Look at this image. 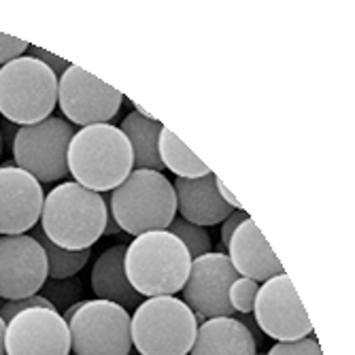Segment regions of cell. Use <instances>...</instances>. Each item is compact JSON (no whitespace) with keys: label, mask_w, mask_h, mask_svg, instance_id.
<instances>
[{"label":"cell","mask_w":355,"mask_h":355,"mask_svg":"<svg viewBox=\"0 0 355 355\" xmlns=\"http://www.w3.org/2000/svg\"><path fill=\"white\" fill-rule=\"evenodd\" d=\"M58 107V77L43 62L21 55L0 67V115L24 128L51 117Z\"/></svg>","instance_id":"obj_5"},{"label":"cell","mask_w":355,"mask_h":355,"mask_svg":"<svg viewBox=\"0 0 355 355\" xmlns=\"http://www.w3.org/2000/svg\"><path fill=\"white\" fill-rule=\"evenodd\" d=\"M257 355H266V353H257Z\"/></svg>","instance_id":"obj_33"},{"label":"cell","mask_w":355,"mask_h":355,"mask_svg":"<svg viewBox=\"0 0 355 355\" xmlns=\"http://www.w3.org/2000/svg\"><path fill=\"white\" fill-rule=\"evenodd\" d=\"M75 355H130V313L107 300H81L62 315Z\"/></svg>","instance_id":"obj_7"},{"label":"cell","mask_w":355,"mask_h":355,"mask_svg":"<svg viewBox=\"0 0 355 355\" xmlns=\"http://www.w3.org/2000/svg\"><path fill=\"white\" fill-rule=\"evenodd\" d=\"M109 213L119 230L132 236L168 230L171 221L177 217L175 187L162 173L135 168L111 191Z\"/></svg>","instance_id":"obj_4"},{"label":"cell","mask_w":355,"mask_h":355,"mask_svg":"<svg viewBox=\"0 0 355 355\" xmlns=\"http://www.w3.org/2000/svg\"><path fill=\"white\" fill-rule=\"evenodd\" d=\"M109 207L103 193L75 181L55 185L43 200L41 230L58 247L69 251L92 249L105 234Z\"/></svg>","instance_id":"obj_1"},{"label":"cell","mask_w":355,"mask_h":355,"mask_svg":"<svg viewBox=\"0 0 355 355\" xmlns=\"http://www.w3.org/2000/svg\"><path fill=\"white\" fill-rule=\"evenodd\" d=\"M30 236L43 247V251L47 255V277L55 279V281H67V279L75 277L87 264L89 255H92V249L69 251V249H62V247L53 245L43 234V230H35Z\"/></svg>","instance_id":"obj_21"},{"label":"cell","mask_w":355,"mask_h":355,"mask_svg":"<svg viewBox=\"0 0 355 355\" xmlns=\"http://www.w3.org/2000/svg\"><path fill=\"white\" fill-rule=\"evenodd\" d=\"M28 43L21 39H15L11 35H3L0 32V67H5L11 60H17L24 55V51H28Z\"/></svg>","instance_id":"obj_26"},{"label":"cell","mask_w":355,"mask_h":355,"mask_svg":"<svg viewBox=\"0 0 355 355\" xmlns=\"http://www.w3.org/2000/svg\"><path fill=\"white\" fill-rule=\"evenodd\" d=\"M69 175L92 191H113L135 171L132 147L113 123H96L75 130L69 145Z\"/></svg>","instance_id":"obj_2"},{"label":"cell","mask_w":355,"mask_h":355,"mask_svg":"<svg viewBox=\"0 0 355 355\" xmlns=\"http://www.w3.org/2000/svg\"><path fill=\"white\" fill-rule=\"evenodd\" d=\"M225 255L230 257L239 277L251 279L255 283H264L285 272L272 247L268 245V241L264 239V234L260 232V228H257L251 217L236 228Z\"/></svg>","instance_id":"obj_15"},{"label":"cell","mask_w":355,"mask_h":355,"mask_svg":"<svg viewBox=\"0 0 355 355\" xmlns=\"http://www.w3.org/2000/svg\"><path fill=\"white\" fill-rule=\"evenodd\" d=\"M30 309H55V304L51 300H47L45 296L41 294H35L30 298H21V300H9L5 302L3 306H0V317H3V321L7 324V321H11L17 313L21 311H30Z\"/></svg>","instance_id":"obj_25"},{"label":"cell","mask_w":355,"mask_h":355,"mask_svg":"<svg viewBox=\"0 0 355 355\" xmlns=\"http://www.w3.org/2000/svg\"><path fill=\"white\" fill-rule=\"evenodd\" d=\"M43 185L26 171L0 166V234L17 236L37 225L43 211Z\"/></svg>","instance_id":"obj_14"},{"label":"cell","mask_w":355,"mask_h":355,"mask_svg":"<svg viewBox=\"0 0 355 355\" xmlns=\"http://www.w3.org/2000/svg\"><path fill=\"white\" fill-rule=\"evenodd\" d=\"M257 289H260V283L245 279V277H239L228 289V302H230L232 311L241 313V315H251Z\"/></svg>","instance_id":"obj_23"},{"label":"cell","mask_w":355,"mask_h":355,"mask_svg":"<svg viewBox=\"0 0 355 355\" xmlns=\"http://www.w3.org/2000/svg\"><path fill=\"white\" fill-rule=\"evenodd\" d=\"M189 355H257V343L241 319L215 317L198 326Z\"/></svg>","instance_id":"obj_17"},{"label":"cell","mask_w":355,"mask_h":355,"mask_svg":"<svg viewBox=\"0 0 355 355\" xmlns=\"http://www.w3.org/2000/svg\"><path fill=\"white\" fill-rule=\"evenodd\" d=\"M117 232H121V230H119L117 221L113 219V215L109 213V217H107V225H105V234H107V236H111V234H117Z\"/></svg>","instance_id":"obj_30"},{"label":"cell","mask_w":355,"mask_h":355,"mask_svg":"<svg viewBox=\"0 0 355 355\" xmlns=\"http://www.w3.org/2000/svg\"><path fill=\"white\" fill-rule=\"evenodd\" d=\"M28 51L32 53V58L35 60H39V62H43L45 67L60 79L64 73H67V69L71 67V64L64 60V58H60V55H53V53H49V51H45V49H41V47H35V45H30L28 47Z\"/></svg>","instance_id":"obj_27"},{"label":"cell","mask_w":355,"mask_h":355,"mask_svg":"<svg viewBox=\"0 0 355 355\" xmlns=\"http://www.w3.org/2000/svg\"><path fill=\"white\" fill-rule=\"evenodd\" d=\"M239 279L230 257L223 251L205 253L191 260L187 281L181 289L183 302L191 309L196 319L234 317L228 302V289Z\"/></svg>","instance_id":"obj_11"},{"label":"cell","mask_w":355,"mask_h":355,"mask_svg":"<svg viewBox=\"0 0 355 355\" xmlns=\"http://www.w3.org/2000/svg\"><path fill=\"white\" fill-rule=\"evenodd\" d=\"M196 330V315L175 296L145 298L130 319L132 347L139 355H187Z\"/></svg>","instance_id":"obj_6"},{"label":"cell","mask_w":355,"mask_h":355,"mask_svg":"<svg viewBox=\"0 0 355 355\" xmlns=\"http://www.w3.org/2000/svg\"><path fill=\"white\" fill-rule=\"evenodd\" d=\"M7 355H69L71 332L58 309L17 313L5 328Z\"/></svg>","instance_id":"obj_12"},{"label":"cell","mask_w":355,"mask_h":355,"mask_svg":"<svg viewBox=\"0 0 355 355\" xmlns=\"http://www.w3.org/2000/svg\"><path fill=\"white\" fill-rule=\"evenodd\" d=\"M123 94L92 73L71 64L58 79V107L69 123L81 128L109 123L121 109Z\"/></svg>","instance_id":"obj_10"},{"label":"cell","mask_w":355,"mask_h":355,"mask_svg":"<svg viewBox=\"0 0 355 355\" xmlns=\"http://www.w3.org/2000/svg\"><path fill=\"white\" fill-rule=\"evenodd\" d=\"M3 153H5V139H3V132H0V159H3Z\"/></svg>","instance_id":"obj_32"},{"label":"cell","mask_w":355,"mask_h":355,"mask_svg":"<svg viewBox=\"0 0 355 355\" xmlns=\"http://www.w3.org/2000/svg\"><path fill=\"white\" fill-rule=\"evenodd\" d=\"M47 279V255L35 239L0 236V298L5 302L30 298Z\"/></svg>","instance_id":"obj_13"},{"label":"cell","mask_w":355,"mask_h":355,"mask_svg":"<svg viewBox=\"0 0 355 355\" xmlns=\"http://www.w3.org/2000/svg\"><path fill=\"white\" fill-rule=\"evenodd\" d=\"M75 125L64 117H47L35 125L17 128L13 141L15 166L35 177L41 185L69 175V145Z\"/></svg>","instance_id":"obj_8"},{"label":"cell","mask_w":355,"mask_h":355,"mask_svg":"<svg viewBox=\"0 0 355 355\" xmlns=\"http://www.w3.org/2000/svg\"><path fill=\"white\" fill-rule=\"evenodd\" d=\"M217 175L209 173L198 179H175V198H177V213L181 219L207 228L217 225L228 217L234 209L225 205L217 191Z\"/></svg>","instance_id":"obj_16"},{"label":"cell","mask_w":355,"mask_h":355,"mask_svg":"<svg viewBox=\"0 0 355 355\" xmlns=\"http://www.w3.org/2000/svg\"><path fill=\"white\" fill-rule=\"evenodd\" d=\"M247 219H249V215H247L245 211H232L228 217H225V219L221 221V247H223V249H228L232 234L236 232L239 225H241L243 221H247Z\"/></svg>","instance_id":"obj_28"},{"label":"cell","mask_w":355,"mask_h":355,"mask_svg":"<svg viewBox=\"0 0 355 355\" xmlns=\"http://www.w3.org/2000/svg\"><path fill=\"white\" fill-rule=\"evenodd\" d=\"M159 159H162L164 168L175 173L179 179H198L211 173L202 159L168 128H162L159 132Z\"/></svg>","instance_id":"obj_20"},{"label":"cell","mask_w":355,"mask_h":355,"mask_svg":"<svg viewBox=\"0 0 355 355\" xmlns=\"http://www.w3.org/2000/svg\"><path fill=\"white\" fill-rule=\"evenodd\" d=\"M5 328H7V324L3 321V317H0V355H7L5 353Z\"/></svg>","instance_id":"obj_31"},{"label":"cell","mask_w":355,"mask_h":355,"mask_svg":"<svg viewBox=\"0 0 355 355\" xmlns=\"http://www.w3.org/2000/svg\"><path fill=\"white\" fill-rule=\"evenodd\" d=\"M123 257H125V245H115L103 251L98 255V260L94 262L89 283H92V292L96 294V300L115 302L128 311V309H137L143 302V296H139L132 289L130 281H128Z\"/></svg>","instance_id":"obj_18"},{"label":"cell","mask_w":355,"mask_h":355,"mask_svg":"<svg viewBox=\"0 0 355 355\" xmlns=\"http://www.w3.org/2000/svg\"><path fill=\"white\" fill-rule=\"evenodd\" d=\"M191 266L183 243L168 230L135 236L125 245L123 268L132 289L143 298L179 294Z\"/></svg>","instance_id":"obj_3"},{"label":"cell","mask_w":355,"mask_h":355,"mask_svg":"<svg viewBox=\"0 0 355 355\" xmlns=\"http://www.w3.org/2000/svg\"><path fill=\"white\" fill-rule=\"evenodd\" d=\"M255 326L277 343L300 340L313 334V324L296 287L285 272L260 283L253 304Z\"/></svg>","instance_id":"obj_9"},{"label":"cell","mask_w":355,"mask_h":355,"mask_svg":"<svg viewBox=\"0 0 355 355\" xmlns=\"http://www.w3.org/2000/svg\"><path fill=\"white\" fill-rule=\"evenodd\" d=\"M215 185H217V191H219V196H221V200H223L225 205H230V207H232V209H236V211H241V209H243V207H241V202L234 198V193L221 183V179H219V177H217Z\"/></svg>","instance_id":"obj_29"},{"label":"cell","mask_w":355,"mask_h":355,"mask_svg":"<svg viewBox=\"0 0 355 355\" xmlns=\"http://www.w3.org/2000/svg\"><path fill=\"white\" fill-rule=\"evenodd\" d=\"M168 232L175 234L183 243V247L187 249L191 260H196V257H200L205 253H211L213 243H211L207 228H200V225H193L181 217H175L168 225Z\"/></svg>","instance_id":"obj_22"},{"label":"cell","mask_w":355,"mask_h":355,"mask_svg":"<svg viewBox=\"0 0 355 355\" xmlns=\"http://www.w3.org/2000/svg\"><path fill=\"white\" fill-rule=\"evenodd\" d=\"M266 355H324V351H321L319 340L315 336H306L300 340L277 343L270 347Z\"/></svg>","instance_id":"obj_24"},{"label":"cell","mask_w":355,"mask_h":355,"mask_svg":"<svg viewBox=\"0 0 355 355\" xmlns=\"http://www.w3.org/2000/svg\"><path fill=\"white\" fill-rule=\"evenodd\" d=\"M162 123L153 117H145L137 111L125 115L119 130L128 139L135 155V168H147L162 173L164 164L159 159V132H162Z\"/></svg>","instance_id":"obj_19"}]
</instances>
